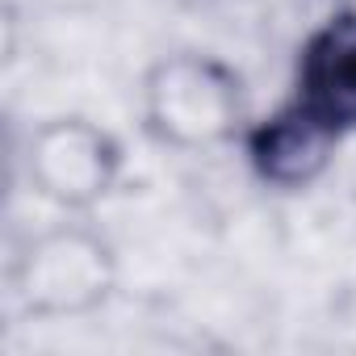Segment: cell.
I'll return each mask as SVG.
<instances>
[{"label":"cell","instance_id":"3957f363","mask_svg":"<svg viewBox=\"0 0 356 356\" xmlns=\"http://www.w3.org/2000/svg\"><path fill=\"white\" fill-rule=\"evenodd\" d=\"M113 143L84 122H59L42 130L34 147V172L42 181V193L59 202H92L97 193H105V185L113 181Z\"/></svg>","mask_w":356,"mask_h":356},{"label":"cell","instance_id":"6da1fadb","mask_svg":"<svg viewBox=\"0 0 356 356\" xmlns=\"http://www.w3.org/2000/svg\"><path fill=\"white\" fill-rule=\"evenodd\" d=\"M331 143L356 126V13L323 26L298 59V92L285 105Z\"/></svg>","mask_w":356,"mask_h":356},{"label":"cell","instance_id":"7a4b0ae2","mask_svg":"<svg viewBox=\"0 0 356 356\" xmlns=\"http://www.w3.org/2000/svg\"><path fill=\"white\" fill-rule=\"evenodd\" d=\"M235 88L239 84L214 63H197V59L163 63L151 80L155 130L176 143H210V138L227 134V126L239 109Z\"/></svg>","mask_w":356,"mask_h":356},{"label":"cell","instance_id":"5b68a950","mask_svg":"<svg viewBox=\"0 0 356 356\" xmlns=\"http://www.w3.org/2000/svg\"><path fill=\"white\" fill-rule=\"evenodd\" d=\"M331 138L323 130H314L310 122H302L293 109H281L277 118H268L256 134H252V163L264 181L281 185V189H298L323 172L327 155H331Z\"/></svg>","mask_w":356,"mask_h":356},{"label":"cell","instance_id":"277c9868","mask_svg":"<svg viewBox=\"0 0 356 356\" xmlns=\"http://www.w3.org/2000/svg\"><path fill=\"white\" fill-rule=\"evenodd\" d=\"M34 277L26 281V298L38 310H80L105 293V248L59 235L30 260Z\"/></svg>","mask_w":356,"mask_h":356}]
</instances>
